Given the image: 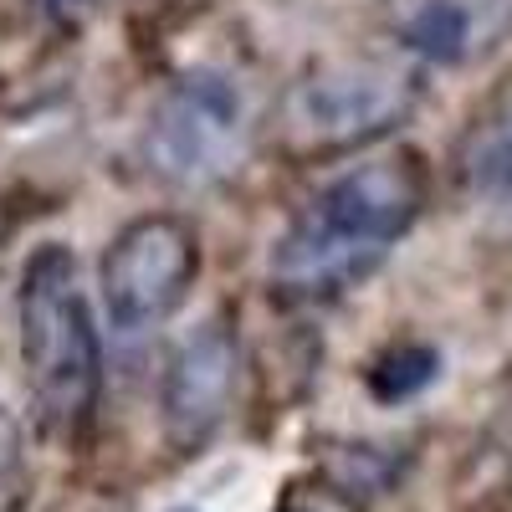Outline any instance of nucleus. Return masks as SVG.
I'll use <instances>...</instances> for the list:
<instances>
[{
  "label": "nucleus",
  "instance_id": "f257e3e1",
  "mask_svg": "<svg viewBox=\"0 0 512 512\" xmlns=\"http://www.w3.org/2000/svg\"><path fill=\"white\" fill-rule=\"evenodd\" d=\"M425 210V169L415 154H374L323 180L292 210L272 246V287L292 303H318L359 287Z\"/></svg>",
  "mask_w": 512,
  "mask_h": 512
},
{
  "label": "nucleus",
  "instance_id": "20e7f679",
  "mask_svg": "<svg viewBox=\"0 0 512 512\" xmlns=\"http://www.w3.org/2000/svg\"><path fill=\"white\" fill-rule=\"evenodd\" d=\"M251 93L231 67L200 62L164 82L139 128V164L164 190H210L251 154Z\"/></svg>",
  "mask_w": 512,
  "mask_h": 512
},
{
  "label": "nucleus",
  "instance_id": "9d476101",
  "mask_svg": "<svg viewBox=\"0 0 512 512\" xmlns=\"http://www.w3.org/2000/svg\"><path fill=\"white\" fill-rule=\"evenodd\" d=\"M31 6L47 16L52 26H82V21L98 11V0H31Z\"/></svg>",
  "mask_w": 512,
  "mask_h": 512
},
{
  "label": "nucleus",
  "instance_id": "0eeeda50",
  "mask_svg": "<svg viewBox=\"0 0 512 512\" xmlns=\"http://www.w3.org/2000/svg\"><path fill=\"white\" fill-rule=\"evenodd\" d=\"M512 36V0H400L395 41L415 67H482Z\"/></svg>",
  "mask_w": 512,
  "mask_h": 512
},
{
  "label": "nucleus",
  "instance_id": "39448f33",
  "mask_svg": "<svg viewBox=\"0 0 512 512\" xmlns=\"http://www.w3.org/2000/svg\"><path fill=\"white\" fill-rule=\"evenodd\" d=\"M195 282H200V231L175 210L128 221L103 246L98 262L103 318L123 338H144L159 323H169L185 308Z\"/></svg>",
  "mask_w": 512,
  "mask_h": 512
},
{
  "label": "nucleus",
  "instance_id": "423d86ee",
  "mask_svg": "<svg viewBox=\"0 0 512 512\" xmlns=\"http://www.w3.org/2000/svg\"><path fill=\"white\" fill-rule=\"evenodd\" d=\"M246 379V354L231 313L190 328L164 359L159 374V420L175 451H195L231 420Z\"/></svg>",
  "mask_w": 512,
  "mask_h": 512
},
{
  "label": "nucleus",
  "instance_id": "f03ea898",
  "mask_svg": "<svg viewBox=\"0 0 512 512\" xmlns=\"http://www.w3.org/2000/svg\"><path fill=\"white\" fill-rule=\"evenodd\" d=\"M21 359L31 379V400L52 431L72 436L93 420L103 395V338L77 282V256L67 241H41L16 287Z\"/></svg>",
  "mask_w": 512,
  "mask_h": 512
},
{
  "label": "nucleus",
  "instance_id": "7ed1b4c3",
  "mask_svg": "<svg viewBox=\"0 0 512 512\" xmlns=\"http://www.w3.org/2000/svg\"><path fill=\"white\" fill-rule=\"evenodd\" d=\"M425 98V67H415L405 52H338L297 72V82L282 93V144L292 154H344L364 149L420 108Z\"/></svg>",
  "mask_w": 512,
  "mask_h": 512
},
{
  "label": "nucleus",
  "instance_id": "1a4fd4ad",
  "mask_svg": "<svg viewBox=\"0 0 512 512\" xmlns=\"http://www.w3.org/2000/svg\"><path fill=\"white\" fill-rule=\"evenodd\" d=\"M436 379H441V349L436 344H420V338L390 344L364 369V384H369V395L379 405H405V400L431 390Z\"/></svg>",
  "mask_w": 512,
  "mask_h": 512
},
{
  "label": "nucleus",
  "instance_id": "6e6552de",
  "mask_svg": "<svg viewBox=\"0 0 512 512\" xmlns=\"http://www.w3.org/2000/svg\"><path fill=\"white\" fill-rule=\"evenodd\" d=\"M456 185L482 216L512 226V82L461 134V144H456Z\"/></svg>",
  "mask_w": 512,
  "mask_h": 512
}]
</instances>
